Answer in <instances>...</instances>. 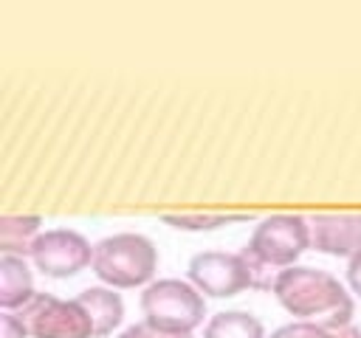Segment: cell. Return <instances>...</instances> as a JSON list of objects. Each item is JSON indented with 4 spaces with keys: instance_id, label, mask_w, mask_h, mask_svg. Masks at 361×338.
I'll return each instance as SVG.
<instances>
[{
    "instance_id": "obj_12",
    "label": "cell",
    "mask_w": 361,
    "mask_h": 338,
    "mask_svg": "<svg viewBox=\"0 0 361 338\" xmlns=\"http://www.w3.org/2000/svg\"><path fill=\"white\" fill-rule=\"evenodd\" d=\"M203 338H265V327L248 310H223L206 324Z\"/></svg>"
},
{
    "instance_id": "obj_4",
    "label": "cell",
    "mask_w": 361,
    "mask_h": 338,
    "mask_svg": "<svg viewBox=\"0 0 361 338\" xmlns=\"http://www.w3.org/2000/svg\"><path fill=\"white\" fill-rule=\"evenodd\" d=\"M141 313H144V321L161 330L192 332L206 318V301L192 282L155 279L141 290Z\"/></svg>"
},
{
    "instance_id": "obj_7",
    "label": "cell",
    "mask_w": 361,
    "mask_h": 338,
    "mask_svg": "<svg viewBox=\"0 0 361 338\" xmlns=\"http://www.w3.org/2000/svg\"><path fill=\"white\" fill-rule=\"evenodd\" d=\"M28 259L48 279H71L93 265V245L79 231L48 228L34 239Z\"/></svg>"
},
{
    "instance_id": "obj_1",
    "label": "cell",
    "mask_w": 361,
    "mask_h": 338,
    "mask_svg": "<svg viewBox=\"0 0 361 338\" xmlns=\"http://www.w3.org/2000/svg\"><path fill=\"white\" fill-rule=\"evenodd\" d=\"M274 296L296 321L319 324L324 330H344L353 321L355 304L350 290L322 268H285L274 276Z\"/></svg>"
},
{
    "instance_id": "obj_10",
    "label": "cell",
    "mask_w": 361,
    "mask_h": 338,
    "mask_svg": "<svg viewBox=\"0 0 361 338\" xmlns=\"http://www.w3.org/2000/svg\"><path fill=\"white\" fill-rule=\"evenodd\" d=\"M34 296H37L34 273L25 265V259L3 256L0 259V307H3V313H20Z\"/></svg>"
},
{
    "instance_id": "obj_6",
    "label": "cell",
    "mask_w": 361,
    "mask_h": 338,
    "mask_svg": "<svg viewBox=\"0 0 361 338\" xmlns=\"http://www.w3.org/2000/svg\"><path fill=\"white\" fill-rule=\"evenodd\" d=\"M31 338H96L93 321L76 299H56L54 293H37L23 310Z\"/></svg>"
},
{
    "instance_id": "obj_13",
    "label": "cell",
    "mask_w": 361,
    "mask_h": 338,
    "mask_svg": "<svg viewBox=\"0 0 361 338\" xmlns=\"http://www.w3.org/2000/svg\"><path fill=\"white\" fill-rule=\"evenodd\" d=\"M251 220V214H161V223H166L169 228L178 231H217L234 223H245Z\"/></svg>"
},
{
    "instance_id": "obj_5",
    "label": "cell",
    "mask_w": 361,
    "mask_h": 338,
    "mask_svg": "<svg viewBox=\"0 0 361 338\" xmlns=\"http://www.w3.org/2000/svg\"><path fill=\"white\" fill-rule=\"evenodd\" d=\"M186 276L203 296L212 299H231L251 287L257 290V273L243 251H200L189 259Z\"/></svg>"
},
{
    "instance_id": "obj_2",
    "label": "cell",
    "mask_w": 361,
    "mask_h": 338,
    "mask_svg": "<svg viewBox=\"0 0 361 338\" xmlns=\"http://www.w3.org/2000/svg\"><path fill=\"white\" fill-rule=\"evenodd\" d=\"M310 248V223L302 214H268L262 223H257L248 245L243 248V256L251 262L257 273L259 290L274 287V279L268 270H285L293 268L296 259Z\"/></svg>"
},
{
    "instance_id": "obj_8",
    "label": "cell",
    "mask_w": 361,
    "mask_h": 338,
    "mask_svg": "<svg viewBox=\"0 0 361 338\" xmlns=\"http://www.w3.org/2000/svg\"><path fill=\"white\" fill-rule=\"evenodd\" d=\"M307 223L313 251L347 259L361 254V214H313Z\"/></svg>"
},
{
    "instance_id": "obj_14",
    "label": "cell",
    "mask_w": 361,
    "mask_h": 338,
    "mask_svg": "<svg viewBox=\"0 0 361 338\" xmlns=\"http://www.w3.org/2000/svg\"><path fill=\"white\" fill-rule=\"evenodd\" d=\"M268 338H361L358 327H344V330H324L319 324H307V321H290L276 327Z\"/></svg>"
},
{
    "instance_id": "obj_9",
    "label": "cell",
    "mask_w": 361,
    "mask_h": 338,
    "mask_svg": "<svg viewBox=\"0 0 361 338\" xmlns=\"http://www.w3.org/2000/svg\"><path fill=\"white\" fill-rule=\"evenodd\" d=\"M76 301L85 307V313L90 315L93 321V332L96 338H107L113 335L118 327H121V318H124V301L118 296V290L107 287V284H96V287H87L76 296Z\"/></svg>"
},
{
    "instance_id": "obj_16",
    "label": "cell",
    "mask_w": 361,
    "mask_h": 338,
    "mask_svg": "<svg viewBox=\"0 0 361 338\" xmlns=\"http://www.w3.org/2000/svg\"><path fill=\"white\" fill-rule=\"evenodd\" d=\"M0 338H31L28 324L20 313H3L0 315Z\"/></svg>"
},
{
    "instance_id": "obj_11",
    "label": "cell",
    "mask_w": 361,
    "mask_h": 338,
    "mask_svg": "<svg viewBox=\"0 0 361 338\" xmlns=\"http://www.w3.org/2000/svg\"><path fill=\"white\" fill-rule=\"evenodd\" d=\"M42 234V217H3L0 220V251L3 256H28L34 239Z\"/></svg>"
},
{
    "instance_id": "obj_17",
    "label": "cell",
    "mask_w": 361,
    "mask_h": 338,
    "mask_svg": "<svg viewBox=\"0 0 361 338\" xmlns=\"http://www.w3.org/2000/svg\"><path fill=\"white\" fill-rule=\"evenodd\" d=\"M347 284L361 299V254H355L353 259H347Z\"/></svg>"
},
{
    "instance_id": "obj_15",
    "label": "cell",
    "mask_w": 361,
    "mask_h": 338,
    "mask_svg": "<svg viewBox=\"0 0 361 338\" xmlns=\"http://www.w3.org/2000/svg\"><path fill=\"white\" fill-rule=\"evenodd\" d=\"M118 338H192V332H169L149 321H138V324H130Z\"/></svg>"
},
{
    "instance_id": "obj_3",
    "label": "cell",
    "mask_w": 361,
    "mask_h": 338,
    "mask_svg": "<svg viewBox=\"0 0 361 338\" xmlns=\"http://www.w3.org/2000/svg\"><path fill=\"white\" fill-rule=\"evenodd\" d=\"M93 273L113 290L147 287L155 282L158 248L149 237L135 231H121L99 239L93 245Z\"/></svg>"
}]
</instances>
